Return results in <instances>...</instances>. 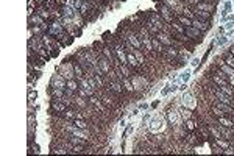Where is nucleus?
Wrapping results in <instances>:
<instances>
[{
  "instance_id": "1",
  "label": "nucleus",
  "mask_w": 234,
  "mask_h": 156,
  "mask_svg": "<svg viewBox=\"0 0 234 156\" xmlns=\"http://www.w3.org/2000/svg\"><path fill=\"white\" fill-rule=\"evenodd\" d=\"M184 33H186L191 39H195L197 42H200V41H201V31H200V30H197L195 27H186Z\"/></svg>"
},
{
  "instance_id": "2",
  "label": "nucleus",
  "mask_w": 234,
  "mask_h": 156,
  "mask_svg": "<svg viewBox=\"0 0 234 156\" xmlns=\"http://www.w3.org/2000/svg\"><path fill=\"white\" fill-rule=\"evenodd\" d=\"M192 27H195L197 30H200L201 33H203V31H206L211 25H209L208 20H201V19H198V17H195V19L192 20Z\"/></svg>"
},
{
  "instance_id": "3",
  "label": "nucleus",
  "mask_w": 234,
  "mask_h": 156,
  "mask_svg": "<svg viewBox=\"0 0 234 156\" xmlns=\"http://www.w3.org/2000/svg\"><path fill=\"white\" fill-rule=\"evenodd\" d=\"M108 89L116 94H123V91H125V88H122V83H119V81H109L108 83Z\"/></svg>"
},
{
  "instance_id": "4",
  "label": "nucleus",
  "mask_w": 234,
  "mask_h": 156,
  "mask_svg": "<svg viewBox=\"0 0 234 156\" xmlns=\"http://www.w3.org/2000/svg\"><path fill=\"white\" fill-rule=\"evenodd\" d=\"M159 10H161V16H163V19L167 22V24H172L173 22V14L170 13V10L167 6H159Z\"/></svg>"
},
{
  "instance_id": "5",
  "label": "nucleus",
  "mask_w": 234,
  "mask_h": 156,
  "mask_svg": "<svg viewBox=\"0 0 234 156\" xmlns=\"http://www.w3.org/2000/svg\"><path fill=\"white\" fill-rule=\"evenodd\" d=\"M91 103H92L94 106H95V108H97L102 114H105V112H106L105 103H102V100H100V98H97V97H91Z\"/></svg>"
},
{
  "instance_id": "6",
  "label": "nucleus",
  "mask_w": 234,
  "mask_h": 156,
  "mask_svg": "<svg viewBox=\"0 0 234 156\" xmlns=\"http://www.w3.org/2000/svg\"><path fill=\"white\" fill-rule=\"evenodd\" d=\"M217 123H219V125H223V126H228V128H234V122L229 117H226V116L217 117Z\"/></svg>"
},
{
  "instance_id": "7",
  "label": "nucleus",
  "mask_w": 234,
  "mask_h": 156,
  "mask_svg": "<svg viewBox=\"0 0 234 156\" xmlns=\"http://www.w3.org/2000/svg\"><path fill=\"white\" fill-rule=\"evenodd\" d=\"M67 105L64 102H56V100H53L52 102V108H53V111H56V112H66V108Z\"/></svg>"
},
{
  "instance_id": "8",
  "label": "nucleus",
  "mask_w": 234,
  "mask_h": 156,
  "mask_svg": "<svg viewBox=\"0 0 234 156\" xmlns=\"http://www.w3.org/2000/svg\"><path fill=\"white\" fill-rule=\"evenodd\" d=\"M195 8H197V10L208 11V13H214V11H215V6H214V5H209L208 2H198V5H197Z\"/></svg>"
},
{
  "instance_id": "9",
  "label": "nucleus",
  "mask_w": 234,
  "mask_h": 156,
  "mask_svg": "<svg viewBox=\"0 0 234 156\" xmlns=\"http://www.w3.org/2000/svg\"><path fill=\"white\" fill-rule=\"evenodd\" d=\"M156 36L159 38V42H161V44H164V45H172V41H173V39H170V36L165 34L164 31H159V33L156 34Z\"/></svg>"
},
{
  "instance_id": "10",
  "label": "nucleus",
  "mask_w": 234,
  "mask_h": 156,
  "mask_svg": "<svg viewBox=\"0 0 234 156\" xmlns=\"http://www.w3.org/2000/svg\"><path fill=\"white\" fill-rule=\"evenodd\" d=\"M211 14H212V13H208V11H203V10H197L195 8V17H198V19H201V20H209Z\"/></svg>"
},
{
  "instance_id": "11",
  "label": "nucleus",
  "mask_w": 234,
  "mask_h": 156,
  "mask_svg": "<svg viewBox=\"0 0 234 156\" xmlns=\"http://www.w3.org/2000/svg\"><path fill=\"white\" fill-rule=\"evenodd\" d=\"M150 22H153L156 27L159 28V31H163L164 30V25H163V20H161V17L158 16V14H151L150 16Z\"/></svg>"
},
{
  "instance_id": "12",
  "label": "nucleus",
  "mask_w": 234,
  "mask_h": 156,
  "mask_svg": "<svg viewBox=\"0 0 234 156\" xmlns=\"http://www.w3.org/2000/svg\"><path fill=\"white\" fill-rule=\"evenodd\" d=\"M198 137H200L198 134L195 136L193 133H191V134H187V136H186V142H189V144H192V145H200V144H201V141L198 139Z\"/></svg>"
},
{
  "instance_id": "13",
  "label": "nucleus",
  "mask_w": 234,
  "mask_h": 156,
  "mask_svg": "<svg viewBox=\"0 0 234 156\" xmlns=\"http://www.w3.org/2000/svg\"><path fill=\"white\" fill-rule=\"evenodd\" d=\"M170 28H172L173 31H177V33H179V34H186L184 33V27L179 24V22H172V24H170Z\"/></svg>"
},
{
  "instance_id": "14",
  "label": "nucleus",
  "mask_w": 234,
  "mask_h": 156,
  "mask_svg": "<svg viewBox=\"0 0 234 156\" xmlns=\"http://www.w3.org/2000/svg\"><path fill=\"white\" fill-rule=\"evenodd\" d=\"M127 59H128V63H130V66H131V67H134V69H139V66H141V63H139L137 59L133 56V53H131V52L128 53Z\"/></svg>"
},
{
  "instance_id": "15",
  "label": "nucleus",
  "mask_w": 234,
  "mask_h": 156,
  "mask_svg": "<svg viewBox=\"0 0 234 156\" xmlns=\"http://www.w3.org/2000/svg\"><path fill=\"white\" fill-rule=\"evenodd\" d=\"M178 20H179V24H181L183 27H192V19H189V17L183 16V14L178 16Z\"/></svg>"
},
{
  "instance_id": "16",
  "label": "nucleus",
  "mask_w": 234,
  "mask_h": 156,
  "mask_svg": "<svg viewBox=\"0 0 234 156\" xmlns=\"http://www.w3.org/2000/svg\"><path fill=\"white\" fill-rule=\"evenodd\" d=\"M151 44H153V47H155V50H156L158 53H163V52H164V47H163V44L159 42L158 38H153V39H151Z\"/></svg>"
},
{
  "instance_id": "17",
  "label": "nucleus",
  "mask_w": 234,
  "mask_h": 156,
  "mask_svg": "<svg viewBox=\"0 0 234 156\" xmlns=\"http://www.w3.org/2000/svg\"><path fill=\"white\" fill-rule=\"evenodd\" d=\"M214 142H215V145H219L220 148H228L229 147V141H226V139H222V137H219V139H214Z\"/></svg>"
},
{
  "instance_id": "18",
  "label": "nucleus",
  "mask_w": 234,
  "mask_h": 156,
  "mask_svg": "<svg viewBox=\"0 0 234 156\" xmlns=\"http://www.w3.org/2000/svg\"><path fill=\"white\" fill-rule=\"evenodd\" d=\"M100 67H102V72H103V73H108V72H109L111 69H112L108 59H102V63H100Z\"/></svg>"
},
{
  "instance_id": "19",
  "label": "nucleus",
  "mask_w": 234,
  "mask_h": 156,
  "mask_svg": "<svg viewBox=\"0 0 234 156\" xmlns=\"http://www.w3.org/2000/svg\"><path fill=\"white\" fill-rule=\"evenodd\" d=\"M128 41H130V42H131L136 48H137V47H141V42H139L137 36L134 34V33H130V34H128Z\"/></svg>"
},
{
  "instance_id": "20",
  "label": "nucleus",
  "mask_w": 234,
  "mask_h": 156,
  "mask_svg": "<svg viewBox=\"0 0 234 156\" xmlns=\"http://www.w3.org/2000/svg\"><path fill=\"white\" fill-rule=\"evenodd\" d=\"M211 111H212V114L215 116V119H217V117H222V116H226V114H225V112L222 111V109H220V108L217 106V105H214V106L211 108Z\"/></svg>"
},
{
  "instance_id": "21",
  "label": "nucleus",
  "mask_w": 234,
  "mask_h": 156,
  "mask_svg": "<svg viewBox=\"0 0 234 156\" xmlns=\"http://www.w3.org/2000/svg\"><path fill=\"white\" fill-rule=\"evenodd\" d=\"M74 123H75L76 128H80V130H84V128H88V123H86V120H83V119H75Z\"/></svg>"
},
{
  "instance_id": "22",
  "label": "nucleus",
  "mask_w": 234,
  "mask_h": 156,
  "mask_svg": "<svg viewBox=\"0 0 234 156\" xmlns=\"http://www.w3.org/2000/svg\"><path fill=\"white\" fill-rule=\"evenodd\" d=\"M102 102L106 105V106H114V98L109 97V95H102Z\"/></svg>"
},
{
  "instance_id": "23",
  "label": "nucleus",
  "mask_w": 234,
  "mask_h": 156,
  "mask_svg": "<svg viewBox=\"0 0 234 156\" xmlns=\"http://www.w3.org/2000/svg\"><path fill=\"white\" fill-rule=\"evenodd\" d=\"M225 63H226L231 69H234V55H233V53L225 55Z\"/></svg>"
},
{
  "instance_id": "24",
  "label": "nucleus",
  "mask_w": 234,
  "mask_h": 156,
  "mask_svg": "<svg viewBox=\"0 0 234 156\" xmlns=\"http://www.w3.org/2000/svg\"><path fill=\"white\" fill-rule=\"evenodd\" d=\"M183 13H184V16H186V17H189V19H192V20L195 19V11H192L189 6L183 8Z\"/></svg>"
},
{
  "instance_id": "25",
  "label": "nucleus",
  "mask_w": 234,
  "mask_h": 156,
  "mask_svg": "<svg viewBox=\"0 0 234 156\" xmlns=\"http://www.w3.org/2000/svg\"><path fill=\"white\" fill-rule=\"evenodd\" d=\"M119 70H120V73H123L125 78H130V77H131V72H130L128 66H125V64H122V66L119 67Z\"/></svg>"
},
{
  "instance_id": "26",
  "label": "nucleus",
  "mask_w": 234,
  "mask_h": 156,
  "mask_svg": "<svg viewBox=\"0 0 234 156\" xmlns=\"http://www.w3.org/2000/svg\"><path fill=\"white\" fill-rule=\"evenodd\" d=\"M186 130H187V131H191V133H193V131H197V125H195V122H193V120H191V119H189V120L186 122Z\"/></svg>"
},
{
  "instance_id": "27",
  "label": "nucleus",
  "mask_w": 234,
  "mask_h": 156,
  "mask_svg": "<svg viewBox=\"0 0 234 156\" xmlns=\"http://www.w3.org/2000/svg\"><path fill=\"white\" fill-rule=\"evenodd\" d=\"M116 52H117V56H119L120 61L125 63V55H123V47H122V45H117V47H116Z\"/></svg>"
},
{
  "instance_id": "28",
  "label": "nucleus",
  "mask_w": 234,
  "mask_h": 156,
  "mask_svg": "<svg viewBox=\"0 0 234 156\" xmlns=\"http://www.w3.org/2000/svg\"><path fill=\"white\" fill-rule=\"evenodd\" d=\"M122 81H123V88H125V91L127 92H133V86H131V83H130V80L128 78H122Z\"/></svg>"
},
{
  "instance_id": "29",
  "label": "nucleus",
  "mask_w": 234,
  "mask_h": 156,
  "mask_svg": "<svg viewBox=\"0 0 234 156\" xmlns=\"http://www.w3.org/2000/svg\"><path fill=\"white\" fill-rule=\"evenodd\" d=\"M165 53H167L169 58H177V56H178V50H175V48H172V47H169L167 50H165Z\"/></svg>"
},
{
  "instance_id": "30",
  "label": "nucleus",
  "mask_w": 234,
  "mask_h": 156,
  "mask_svg": "<svg viewBox=\"0 0 234 156\" xmlns=\"http://www.w3.org/2000/svg\"><path fill=\"white\" fill-rule=\"evenodd\" d=\"M72 153H84V147L83 144H78V145H75V147H72Z\"/></svg>"
},
{
  "instance_id": "31",
  "label": "nucleus",
  "mask_w": 234,
  "mask_h": 156,
  "mask_svg": "<svg viewBox=\"0 0 234 156\" xmlns=\"http://www.w3.org/2000/svg\"><path fill=\"white\" fill-rule=\"evenodd\" d=\"M103 55H105L106 59H112V61H116V59L112 58V55H111V48L109 47H103Z\"/></svg>"
},
{
  "instance_id": "32",
  "label": "nucleus",
  "mask_w": 234,
  "mask_h": 156,
  "mask_svg": "<svg viewBox=\"0 0 234 156\" xmlns=\"http://www.w3.org/2000/svg\"><path fill=\"white\" fill-rule=\"evenodd\" d=\"M198 2H200V0H184V3H186L187 6H193V8L198 5Z\"/></svg>"
},
{
  "instance_id": "33",
  "label": "nucleus",
  "mask_w": 234,
  "mask_h": 156,
  "mask_svg": "<svg viewBox=\"0 0 234 156\" xmlns=\"http://www.w3.org/2000/svg\"><path fill=\"white\" fill-rule=\"evenodd\" d=\"M133 52H134V55H136V56H137V61H139V63H141V64H142L144 61H145V59H144V56H142V55H141V53H139V50H137V48H134V50H133Z\"/></svg>"
},
{
  "instance_id": "34",
  "label": "nucleus",
  "mask_w": 234,
  "mask_h": 156,
  "mask_svg": "<svg viewBox=\"0 0 234 156\" xmlns=\"http://www.w3.org/2000/svg\"><path fill=\"white\" fill-rule=\"evenodd\" d=\"M67 88H69L70 91H75L76 88H78V86H76V83H75V81H72V80H69V81H67Z\"/></svg>"
},
{
  "instance_id": "35",
  "label": "nucleus",
  "mask_w": 234,
  "mask_h": 156,
  "mask_svg": "<svg viewBox=\"0 0 234 156\" xmlns=\"http://www.w3.org/2000/svg\"><path fill=\"white\" fill-rule=\"evenodd\" d=\"M222 155H234V150L231 148V147H228V148H225L223 150V153Z\"/></svg>"
},
{
  "instance_id": "36",
  "label": "nucleus",
  "mask_w": 234,
  "mask_h": 156,
  "mask_svg": "<svg viewBox=\"0 0 234 156\" xmlns=\"http://www.w3.org/2000/svg\"><path fill=\"white\" fill-rule=\"evenodd\" d=\"M75 72H76V75H78V77H83V72H81V69H80L78 64H75Z\"/></svg>"
},
{
  "instance_id": "37",
  "label": "nucleus",
  "mask_w": 234,
  "mask_h": 156,
  "mask_svg": "<svg viewBox=\"0 0 234 156\" xmlns=\"http://www.w3.org/2000/svg\"><path fill=\"white\" fill-rule=\"evenodd\" d=\"M52 95H53V97H61L62 92H61V91H58V89H55V91L52 92Z\"/></svg>"
},
{
  "instance_id": "38",
  "label": "nucleus",
  "mask_w": 234,
  "mask_h": 156,
  "mask_svg": "<svg viewBox=\"0 0 234 156\" xmlns=\"http://www.w3.org/2000/svg\"><path fill=\"white\" fill-rule=\"evenodd\" d=\"M76 103H78L80 106H86V102H84V100H81V98H76Z\"/></svg>"
},
{
  "instance_id": "39",
  "label": "nucleus",
  "mask_w": 234,
  "mask_h": 156,
  "mask_svg": "<svg viewBox=\"0 0 234 156\" xmlns=\"http://www.w3.org/2000/svg\"><path fill=\"white\" fill-rule=\"evenodd\" d=\"M53 153H66V150H62V148H58V150H53Z\"/></svg>"
},
{
  "instance_id": "40",
  "label": "nucleus",
  "mask_w": 234,
  "mask_h": 156,
  "mask_svg": "<svg viewBox=\"0 0 234 156\" xmlns=\"http://www.w3.org/2000/svg\"><path fill=\"white\" fill-rule=\"evenodd\" d=\"M201 2H205V0H201Z\"/></svg>"
}]
</instances>
